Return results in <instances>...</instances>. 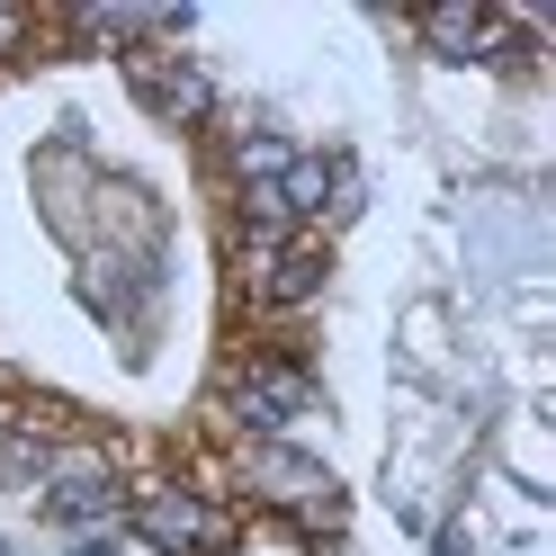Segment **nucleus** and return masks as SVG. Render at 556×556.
Here are the masks:
<instances>
[{
	"mask_svg": "<svg viewBox=\"0 0 556 556\" xmlns=\"http://www.w3.org/2000/svg\"><path fill=\"white\" fill-rule=\"evenodd\" d=\"M233 288L261 315H296L324 296V233H233Z\"/></svg>",
	"mask_w": 556,
	"mask_h": 556,
	"instance_id": "f257e3e1",
	"label": "nucleus"
},
{
	"mask_svg": "<svg viewBox=\"0 0 556 556\" xmlns=\"http://www.w3.org/2000/svg\"><path fill=\"white\" fill-rule=\"evenodd\" d=\"M242 494L269 503L288 530H341V484H332L315 458L278 448V440H252V448H242Z\"/></svg>",
	"mask_w": 556,
	"mask_h": 556,
	"instance_id": "f03ea898",
	"label": "nucleus"
},
{
	"mask_svg": "<svg viewBox=\"0 0 556 556\" xmlns=\"http://www.w3.org/2000/svg\"><path fill=\"white\" fill-rule=\"evenodd\" d=\"M135 530H144L162 556H225L233 547L225 503L198 494V484H144V494H135Z\"/></svg>",
	"mask_w": 556,
	"mask_h": 556,
	"instance_id": "7ed1b4c3",
	"label": "nucleus"
},
{
	"mask_svg": "<svg viewBox=\"0 0 556 556\" xmlns=\"http://www.w3.org/2000/svg\"><path fill=\"white\" fill-rule=\"evenodd\" d=\"M225 413H233L242 431L269 440V431H288L296 413H315V377H305L296 359H269V351H261V359H242V368L225 377Z\"/></svg>",
	"mask_w": 556,
	"mask_h": 556,
	"instance_id": "20e7f679",
	"label": "nucleus"
},
{
	"mask_svg": "<svg viewBox=\"0 0 556 556\" xmlns=\"http://www.w3.org/2000/svg\"><path fill=\"white\" fill-rule=\"evenodd\" d=\"M126 63V90L144 99V109L162 117V126H198L206 109H216V90H206V73L189 54H170V46H135V54H117Z\"/></svg>",
	"mask_w": 556,
	"mask_h": 556,
	"instance_id": "39448f33",
	"label": "nucleus"
},
{
	"mask_svg": "<svg viewBox=\"0 0 556 556\" xmlns=\"http://www.w3.org/2000/svg\"><path fill=\"white\" fill-rule=\"evenodd\" d=\"M46 511L63 520V530H117V520H126V484L109 476V458H63Z\"/></svg>",
	"mask_w": 556,
	"mask_h": 556,
	"instance_id": "423d86ee",
	"label": "nucleus"
},
{
	"mask_svg": "<svg viewBox=\"0 0 556 556\" xmlns=\"http://www.w3.org/2000/svg\"><path fill=\"white\" fill-rule=\"evenodd\" d=\"M63 27H73L81 46H117V54H135L144 37H170V27H180V10H109V0H99V10H73Z\"/></svg>",
	"mask_w": 556,
	"mask_h": 556,
	"instance_id": "0eeeda50",
	"label": "nucleus"
},
{
	"mask_svg": "<svg viewBox=\"0 0 556 556\" xmlns=\"http://www.w3.org/2000/svg\"><path fill=\"white\" fill-rule=\"evenodd\" d=\"M494 37H503V18H494V10H422V46H431V54H448V63L484 54Z\"/></svg>",
	"mask_w": 556,
	"mask_h": 556,
	"instance_id": "6e6552de",
	"label": "nucleus"
},
{
	"mask_svg": "<svg viewBox=\"0 0 556 556\" xmlns=\"http://www.w3.org/2000/svg\"><path fill=\"white\" fill-rule=\"evenodd\" d=\"M225 556H315V547H305V530H288V520H278V530H261V539H233Z\"/></svg>",
	"mask_w": 556,
	"mask_h": 556,
	"instance_id": "1a4fd4ad",
	"label": "nucleus"
},
{
	"mask_svg": "<svg viewBox=\"0 0 556 556\" xmlns=\"http://www.w3.org/2000/svg\"><path fill=\"white\" fill-rule=\"evenodd\" d=\"M0 431H10V404H0Z\"/></svg>",
	"mask_w": 556,
	"mask_h": 556,
	"instance_id": "9d476101",
	"label": "nucleus"
}]
</instances>
